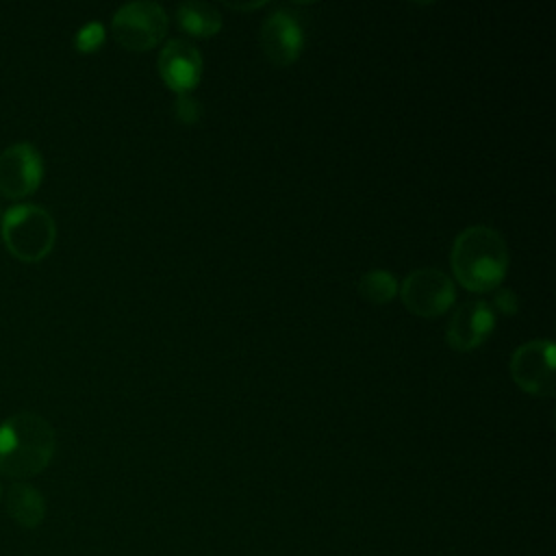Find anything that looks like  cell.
<instances>
[{
    "instance_id": "1",
    "label": "cell",
    "mask_w": 556,
    "mask_h": 556,
    "mask_svg": "<svg viewBox=\"0 0 556 556\" xmlns=\"http://www.w3.org/2000/svg\"><path fill=\"white\" fill-rule=\"evenodd\" d=\"M450 263L454 278L465 289L484 293L504 280L508 271V245L491 226H467L452 243Z\"/></svg>"
},
{
    "instance_id": "2",
    "label": "cell",
    "mask_w": 556,
    "mask_h": 556,
    "mask_svg": "<svg viewBox=\"0 0 556 556\" xmlns=\"http://www.w3.org/2000/svg\"><path fill=\"white\" fill-rule=\"evenodd\" d=\"M56 450L50 421L37 413L22 410L0 424V473L9 478H33L41 473Z\"/></svg>"
},
{
    "instance_id": "3",
    "label": "cell",
    "mask_w": 556,
    "mask_h": 556,
    "mask_svg": "<svg viewBox=\"0 0 556 556\" xmlns=\"http://www.w3.org/2000/svg\"><path fill=\"white\" fill-rule=\"evenodd\" d=\"M2 241L24 263L43 261L56 241L54 217L39 204H13L2 213Z\"/></svg>"
},
{
    "instance_id": "4",
    "label": "cell",
    "mask_w": 556,
    "mask_h": 556,
    "mask_svg": "<svg viewBox=\"0 0 556 556\" xmlns=\"http://www.w3.org/2000/svg\"><path fill=\"white\" fill-rule=\"evenodd\" d=\"M169 17L165 9L150 0L122 4L111 20L115 41L130 52H146L167 35Z\"/></svg>"
},
{
    "instance_id": "5",
    "label": "cell",
    "mask_w": 556,
    "mask_h": 556,
    "mask_svg": "<svg viewBox=\"0 0 556 556\" xmlns=\"http://www.w3.org/2000/svg\"><path fill=\"white\" fill-rule=\"evenodd\" d=\"M400 295L413 315L439 317L452 306L456 289L445 271L437 267H419L402 280Z\"/></svg>"
},
{
    "instance_id": "6",
    "label": "cell",
    "mask_w": 556,
    "mask_h": 556,
    "mask_svg": "<svg viewBox=\"0 0 556 556\" xmlns=\"http://www.w3.org/2000/svg\"><path fill=\"white\" fill-rule=\"evenodd\" d=\"M513 382L526 393L549 397L556 389V363H554V341L532 339L519 345L510 356Z\"/></svg>"
},
{
    "instance_id": "7",
    "label": "cell",
    "mask_w": 556,
    "mask_h": 556,
    "mask_svg": "<svg viewBox=\"0 0 556 556\" xmlns=\"http://www.w3.org/2000/svg\"><path fill=\"white\" fill-rule=\"evenodd\" d=\"M43 178V159L33 143L20 141L0 152V193L11 200L30 195Z\"/></svg>"
},
{
    "instance_id": "8",
    "label": "cell",
    "mask_w": 556,
    "mask_h": 556,
    "mask_svg": "<svg viewBox=\"0 0 556 556\" xmlns=\"http://www.w3.org/2000/svg\"><path fill=\"white\" fill-rule=\"evenodd\" d=\"M261 48L274 65H291L304 50V28L289 9H276L261 24Z\"/></svg>"
},
{
    "instance_id": "9",
    "label": "cell",
    "mask_w": 556,
    "mask_h": 556,
    "mask_svg": "<svg viewBox=\"0 0 556 556\" xmlns=\"http://www.w3.org/2000/svg\"><path fill=\"white\" fill-rule=\"evenodd\" d=\"M156 70L163 83L180 96L191 93L193 87H198L204 61L198 46L191 39H172L159 52Z\"/></svg>"
},
{
    "instance_id": "10",
    "label": "cell",
    "mask_w": 556,
    "mask_h": 556,
    "mask_svg": "<svg viewBox=\"0 0 556 556\" xmlns=\"http://www.w3.org/2000/svg\"><path fill=\"white\" fill-rule=\"evenodd\" d=\"M495 328L493 306L484 300H469L460 304L447 321L445 341L456 352L476 350Z\"/></svg>"
},
{
    "instance_id": "11",
    "label": "cell",
    "mask_w": 556,
    "mask_h": 556,
    "mask_svg": "<svg viewBox=\"0 0 556 556\" xmlns=\"http://www.w3.org/2000/svg\"><path fill=\"white\" fill-rule=\"evenodd\" d=\"M7 515L17 526L33 530L46 517V500L35 486L26 482H15L7 493Z\"/></svg>"
},
{
    "instance_id": "12",
    "label": "cell",
    "mask_w": 556,
    "mask_h": 556,
    "mask_svg": "<svg viewBox=\"0 0 556 556\" xmlns=\"http://www.w3.org/2000/svg\"><path fill=\"white\" fill-rule=\"evenodd\" d=\"M176 20L187 35L198 37V39L215 37L224 24L217 7L208 4V2H200V0H189V2L178 4Z\"/></svg>"
},
{
    "instance_id": "13",
    "label": "cell",
    "mask_w": 556,
    "mask_h": 556,
    "mask_svg": "<svg viewBox=\"0 0 556 556\" xmlns=\"http://www.w3.org/2000/svg\"><path fill=\"white\" fill-rule=\"evenodd\" d=\"M358 293L371 304H387L397 293V280L387 269H369L358 280Z\"/></svg>"
},
{
    "instance_id": "14",
    "label": "cell",
    "mask_w": 556,
    "mask_h": 556,
    "mask_svg": "<svg viewBox=\"0 0 556 556\" xmlns=\"http://www.w3.org/2000/svg\"><path fill=\"white\" fill-rule=\"evenodd\" d=\"M104 41V28L100 22H89L74 35V48L78 52H93Z\"/></svg>"
},
{
    "instance_id": "15",
    "label": "cell",
    "mask_w": 556,
    "mask_h": 556,
    "mask_svg": "<svg viewBox=\"0 0 556 556\" xmlns=\"http://www.w3.org/2000/svg\"><path fill=\"white\" fill-rule=\"evenodd\" d=\"M174 117L180 122V124H198L200 117H202V104L198 98H193L191 93H180L174 102Z\"/></svg>"
},
{
    "instance_id": "16",
    "label": "cell",
    "mask_w": 556,
    "mask_h": 556,
    "mask_svg": "<svg viewBox=\"0 0 556 556\" xmlns=\"http://www.w3.org/2000/svg\"><path fill=\"white\" fill-rule=\"evenodd\" d=\"M493 306H495L500 313H504V315H515V313H517V306H519L515 291H513V289H506V287L500 289V291L495 293Z\"/></svg>"
},
{
    "instance_id": "17",
    "label": "cell",
    "mask_w": 556,
    "mask_h": 556,
    "mask_svg": "<svg viewBox=\"0 0 556 556\" xmlns=\"http://www.w3.org/2000/svg\"><path fill=\"white\" fill-rule=\"evenodd\" d=\"M0 497H2V486H0Z\"/></svg>"
}]
</instances>
